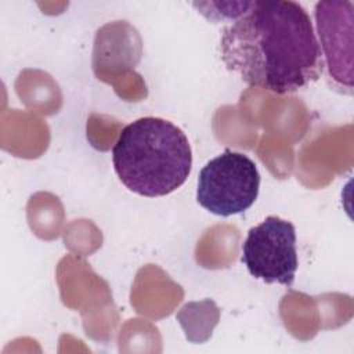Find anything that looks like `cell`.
Masks as SVG:
<instances>
[{
  "instance_id": "6da1fadb",
  "label": "cell",
  "mask_w": 354,
  "mask_h": 354,
  "mask_svg": "<svg viewBox=\"0 0 354 354\" xmlns=\"http://www.w3.org/2000/svg\"><path fill=\"white\" fill-rule=\"evenodd\" d=\"M220 50L227 69L275 94L311 84L325 66L310 15L290 0L250 1L245 14L224 28Z\"/></svg>"
},
{
  "instance_id": "7a4b0ae2",
  "label": "cell",
  "mask_w": 354,
  "mask_h": 354,
  "mask_svg": "<svg viewBox=\"0 0 354 354\" xmlns=\"http://www.w3.org/2000/svg\"><path fill=\"white\" fill-rule=\"evenodd\" d=\"M119 180L141 196H165L180 188L192 167L185 133L171 122L145 116L127 124L112 148Z\"/></svg>"
},
{
  "instance_id": "3957f363",
  "label": "cell",
  "mask_w": 354,
  "mask_h": 354,
  "mask_svg": "<svg viewBox=\"0 0 354 354\" xmlns=\"http://www.w3.org/2000/svg\"><path fill=\"white\" fill-rule=\"evenodd\" d=\"M260 173L245 153L225 149L201 170L196 201L207 212L228 217L248 210L257 199Z\"/></svg>"
},
{
  "instance_id": "277c9868",
  "label": "cell",
  "mask_w": 354,
  "mask_h": 354,
  "mask_svg": "<svg viewBox=\"0 0 354 354\" xmlns=\"http://www.w3.org/2000/svg\"><path fill=\"white\" fill-rule=\"evenodd\" d=\"M241 261L256 279L292 286L299 266L295 225L281 217L268 216L249 230L242 243Z\"/></svg>"
},
{
  "instance_id": "5b68a950",
  "label": "cell",
  "mask_w": 354,
  "mask_h": 354,
  "mask_svg": "<svg viewBox=\"0 0 354 354\" xmlns=\"http://www.w3.org/2000/svg\"><path fill=\"white\" fill-rule=\"evenodd\" d=\"M353 21L351 1H318L315 24L319 47L329 76L348 93L353 88Z\"/></svg>"
},
{
  "instance_id": "8992f818",
  "label": "cell",
  "mask_w": 354,
  "mask_h": 354,
  "mask_svg": "<svg viewBox=\"0 0 354 354\" xmlns=\"http://www.w3.org/2000/svg\"><path fill=\"white\" fill-rule=\"evenodd\" d=\"M176 318L189 342L202 343L212 336V330L220 318V310L210 299L191 301L176 314Z\"/></svg>"
},
{
  "instance_id": "52a82bcc",
  "label": "cell",
  "mask_w": 354,
  "mask_h": 354,
  "mask_svg": "<svg viewBox=\"0 0 354 354\" xmlns=\"http://www.w3.org/2000/svg\"><path fill=\"white\" fill-rule=\"evenodd\" d=\"M250 1H228V3H194V7L213 22H234L245 14Z\"/></svg>"
}]
</instances>
